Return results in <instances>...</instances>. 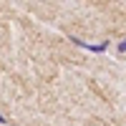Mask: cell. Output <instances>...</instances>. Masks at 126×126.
Instances as JSON below:
<instances>
[{
  "label": "cell",
  "mask_w": 126,
  "mask_h": 126,
  "mask_svg": "<svg viewBox=\"0 0 126 126\" xmlns=\"http://www.w3.org/2000/svg\"><path fill=\"white\" fill-rule=\"evenodd\" d=\"M71 43L78 46V48H83V50H88V43H86V40H81V38H76V35H71Z\"/></svg>",
  "instance_id": "7a4b0ae2"
},
{
  "label": "cell",
  "mask_w": 126,
  "mask_h": 126,
  "mask_svg": "<svg viewBox=\"0 0 126 126\" xmlns=\"http://www.w3.org/2000/svg\"><path fill=\"white\" fill-rule=\"evenodd\" d=\"M119 50H121V53H126V38H124L121 43H119Z\"/></svg>",
  "instance_id": "3957f363"
},
{
  "label": "cell",
  "mask_w": 126,
  "mask_h": 126,
  "mask_svg": "<svg viewBox=\"0 0 126 126\" xmlns=\"http://www.w3.org/2000/svg\"><path fill=\"white\" fill-rule=\"evenodd\" d=\"M106 48H109V40H103V43H88L91 53H106Z\"/></svg>",
  "instance_id": "6da1fadb"
},
{
  "label": "cell",
  "mask_w": 126,
  "mask_h": 126,
  "mask_svg": "<svg viewBox=\"0 0 126 126\" xmlns=\"http://www.w3.org/2000/svg\"><path fill=\"white\" fill-rule=\"evenodd\" d=\"M5 124H8V119H5V116H0V126H5Z\"/></svg>",
  "instance_id": "277c9868"
}]
</instances>
